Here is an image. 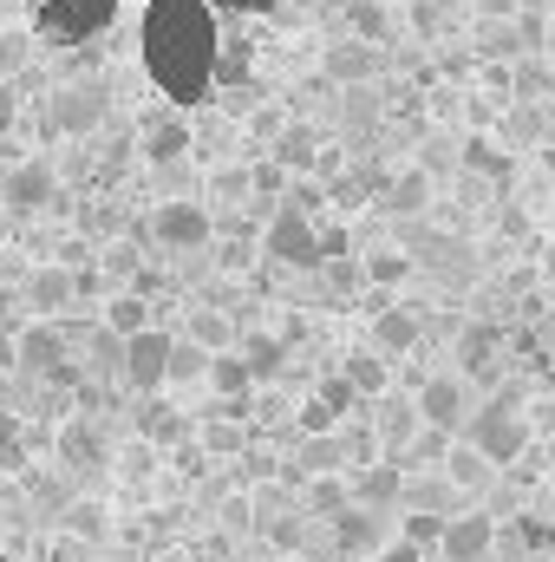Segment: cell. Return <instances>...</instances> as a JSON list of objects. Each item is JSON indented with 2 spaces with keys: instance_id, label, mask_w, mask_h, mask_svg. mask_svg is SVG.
<instances>
[{
  "instance_id": "cell-1",
  "label": "cell",
  "mask_w": 555,
  "mask_h": 562,
  "mask_svg": "<svg viewBox=\"0 0 555 562\" xmlns=\"http://www.w3.org/2000/svg\"><path fill=\"white\" fill-rule=\"evenodd\" d=\"M138 53L150 86L170 105H203L216 92V53H223V20L209 0H150L138 26Z\"/></svg>"
},
{
  "instance_id": "cell-2",
  "label": "cell",
  "mask_w": 555,
  "mask_h": 562,
  "mask_svg": "<svg viewBox=\"0 0 555 562\" xmlns=\"http://www.w3.org/2000/svg\"><path fill=\"white\" fill-rule=\"evenodd\" d=\"M112 20H118V0H39L33 7V40L72 53V46H92L99 33H112Z\"/></svg>"
},
{
  "instance_id": "cell-3",
  "label": "cell",
  "mask_w": 555,
  "mask_h": 562,
  "mask_svg": "<svg viewBox=\"0 0 555 562\" xmlns=\"http://www.w3.org/2000/svg\"><path fill=\"white\" fill-rule=\"evenodd\" d=\"M464 438H471V451H477L484 464H517V458L530 451V425H523V413H517L510 400L477 406V413L464 419Z\"/></svg>"
},
{
  "instance_id": "cell-4",
  "label": "cell",
  "mask_w": 555,
  "mask_h": 562,
  "mask_svg": "<svg viewBox=\"0 0 555 562\" xmlns=\"http://www.w3.org/2000/svg\"><path fill=\"white\" fill-rule=\"evenodd\" d=\"M262 249H269L275 269H320V223L301 216L294 203H281L269 216V229H262Z\"/></svg>"
},
{
  "instance_id": "cell-5",
  "label": "cell",
  "mask_w": 555,
  "mask_h": 562,
  "mask_svg": "<svg viewBox=\"0 0 555 562\" xmlns=\"http://www.w3.org/2000/svg\"><path fill=\"white\" fill-rule=\"evenodd\" d=\"M170 347L177 340L163 327H138V334L118 340V373H125L132 393H163L170 386Z\"/></svg>"
},
{
  "instance_id": "cell-6",
  "label": "cell",
  "mask_w": 555,
  "mask_h": 562,
  "mask_svg": "<svg viewBox=\"0 0 555 562\" xmlns=\"http://www.w3.org/2000/svg\"><path fill=\"white\" fill-rule=\"evenodd\" d=\"M150 236H157L170 256H196V249H209V236H216V216H209L203 203L177 196V203H157V216H150Z\"/></svg>"
},
{
  "instance_id": "cell-7",
  "label": "cell",
  "mask_w": 555,
  "mask_h": 562,
  "mask_svg": "<svg viewBox=\"0 0 555 562\" xmlns=\"http://www.w3.org/2000/svg\"><path fill=\"white\" fill-rule=\"evenodd\" d=\"M412 413H418L424 431H457V425L471 419V393H464L457 373H431V380H418Z\"/></svg>"
},
{
  "instance_id": "cell-8",
  "label": "cell",
  "mask_w": 555,
  "mask_h": 562,
  "mask_svg": "<svg viewBox=\"0 0 555 562\" xmlns=\"http://www.w3.org/2000/svg\"><path fill=\"white\" fill-rule=\"evenodd\" d=\"M0 203H7L13 216H46V210L59 203V170H53V164H39V157L13 164V170H7V183H0Z\"/></svg>"
},
{
  "instance_id": "cell-9",
  "label": "cell",
  "mask_w": 555,
  "mask_h": 562,
  "mask_svg": "<svg viewBox=\"0 0 555 562\" xmlns=\"http://www.w3.org/2000/svg\"><path fill=\"white\" fill-rule=\"evenodd\" d=\"M438 550H444V562H490V550H497V517H484V510L444 517Z\"/></svg>"
},
{
  "instance_id": "cell-10",
  "label": "cell",
  "mask_w": 555,
  "mask_h": 562,
  "mask_svg": "<svg viewBox=\"0 0 555 562\" xmlns=\"http://www.w3.org/2000/svg\"><path fill=\"white\" fill-rule=\"evenodd\" d=\"M13 367H26V373H39V380H59V373H66V334H59L53 321L20 327V334H13Z\"/></svg>"
},
{
  "instance_id": "cell-11",
  "label": "cell",
  "mask_w": 555,
  "mask_h": 562,
  "mask_svg": "<svg viewBox=\"0 0 555 562\" xmlns=\"http://www.w3.org/2000/svg\"><path fill=\"white\" fill-rule=\"evenodd\" d=\"M53 458H59L66 471H105V464H112V438L92 419H66L59 438H53Z\"/></svg>"
},
{
  "instance_id": "cell-12",
  "label": "cell",
  "mask_w": 555,
  "mask_h": 562,
  "mask_svg": "<svg viewBox=\"0 0 555 562\" xmlns=\"http://www.w3.org/2000/svg\"><path fill=\"white\" fill-rule=\"evenodd\" d=\"M138 150H144V164H177L183 150H190V125L177 119V112H157V119H144V132H138Z\"/></svg>"
},
{
  "instance_id": "cell-13",
  "label": "cell",
  "mask_w": 555,
  "mask_h": 562,
  "mask_svg": "<svg viewBox=\"0 0 555 562\" xmlns=\"http://www.w3.org/2000/svg\"><path fill=\"white\" fill-rule=\"evenodd\" d=\"M418 340H424V327H418L412 307H373V353L399 360V353H412Z\"/></svg>"
},
{
  "instance_id": "cell-14",
  "label": "cell",
  "mask_w": 555,
  "mask_h": 562,
  "mask_svg": "<svg viewBox=\"0 0 555 562\" xmlns=\"http://www.w3.org/2000/svg\"><path fill=\"white\" fill-rule=\"evenodd\" d=\"M333 543H340V557L366 562L380 550V510H366V504H347L340 517H333Z\"/></svg>"
},
{
  "instance_id": "cell-15",
  "label": "cell",
  "mask_w": 555,
  "mask_h": 562,
  "mask_svg": "<svg viewBox=\"0 0 555 562\" xmlns=\"http://www.w3.org/2000/svg\"><path fill=\"white\" fill-rule=\"evenodd\" d=\"M53 132H92L99 119H105V92L99 86H72V92H59L53 99Z\"/></svg>"
},
{
  "instance_id": "cell-16",
  "label": "cell",
  "mask_w": 555,
  "mask_h": 562,
  "mask_svg": "<svg viewBox=\"0 0 555 562\" xmlns=\"http://www.w3.org/2000/svg\"><path fill=\"white\" fill-rule=\"evenodd\" d=\"M353 406H360V393H353V386H347V380L333 373L327 386H314V400H307V413H301V425H307V431H333V425L347 419Z\"/></svg>"
},
{
  "instance_id": "cell-17",
  "label": "cell",
  "mask_w": 555,
  "mask_h": 562,
  "mask_svg": "<svg viewBox=\"0 0 555 562\" xmlns=\"http://www.w3.org/2000/svg\"><path fill=\"white\" fill-rule=\"evenodd\" d=\"M497 353H503V334H497L490 321H477V327H464V334H457V367H464V373L497 367Z\"/></svg>"
},
{
  "instance_id": "cell-18",
  "label": "cell",
  "mask_w": 555,
  "mask_h": 562,
  "mask_svg": "<svg viewBox=\"0 0 555 562\" xmlns=\"http://www.w3.org/2000/svg\"><path fill=\"white\" fill-rule=\"evenodd\" d=\"M203 380H209V393H216V400H249V393H256V380H249L242 353H209Z\"/></svg>"
},
{
  "instance_id": "cell-19",
  "label": "cell",
  "mask_w": 555,
  "mask_h": 562,
  "mask_svg": "<svg viewBox=\"0 0 555 562\" xmlns=\"http://www.w3.org/2000/svg\"><path fill=\"white\" fill-rule=\"evenodd\" d=\"M340 380H347L360 400H380V393H386V353H373V347L347 353V360H340Z\"/></svg>"
},
{
  "instance_id": "cell-20",
  "label": "cell",
  "mask_w": 555,
  "mask_h": 562,
  "mask_svg": "<svg viewBox=\"0 0 555 562\" xmlns=\"http://www.w3.org/2000/svg\"><path fill=\"white\" fill-rule=\"evenodd\" d=\"M242 367H249L256 386L275 380L281 367H287V340H275V334H249V340H242Z\"/></svg>"
},
{
  "instance_id": "cell-21",
  "label": "cell",
  "mask_w": 555,
  "mask_h": 562,
  "mask_svg": "<svg viewBox=\"0 0 555 562\" xmlns=\"http://www.w3.org/2000/svg\"><path fill=\"white\" fill-rule=\"evenodd\" d=\"M275 164L281 170H314L320 164V138H314V125H287L275 138Z\"/></svg>"
},
{
  "instance_id": "cell-22",
  "label": "cell",
  "mask_w": 555,
  "mask_h": 562,
  "mask_svg": "<svg viewBox=\"0 0 555 562\" xmlns=\"http://www.w3.org/2000/svg\"><path fill=\"white\" fill-rule=\"evenodd\" d=\"M138 327H150V301H144V294H112V301H105V334L125 340V334H138Z\"/></svg>"
},
{
  "instance_id": "cell-23",
  "label": "cell",
  "mask_w": 555,
  "mask_h": 562,
  "mask_svg": "<svg viewBox=\"0 0 555 562\" xmlns=\"http://www.w3.org/2000/svg\"><path fill=\"white\" fill-rule=\"evenodd\" d=\"M393 497H399V471H393V464H373V471L353 484V504H366V510H386Z\"/></svg>"
},
{
  "instance_id": "cell-24",
  "label": "cell",
  "mask_w": 555,
  "mask_h": 562,
  "mask_svg": "<svg viewBox=\"0 0 555 562\" xmlns=\"http://www.w3.org/2000/svg\"><path fill=\"white\" fill-rule=\"evenodd\" d=\"M347 504H353V491H347V477H333V471H327V477H314V491H307V510H314L320 524H333V517H340Z\"/></svg>"
},
{
  "instance_id": "cell-25",
  "label": "cell",
  "mask_w": 555,
  "mask_h": 562,
  "mask_svg": "<svg viewBox=\"0 0 555 562\" xmlns=\"http://www.w3.org/2000/svg\"><path fill=\"white\" fill-rule=\"evenodd\" d=\"M72 288H79V281L66 276V269H39V276L26 281V301L46 314V307H66V301H72Z\"/></svg>"
},
{
  "instance_id": "cell-26",
  "label": "cell",
  "mask_w": 555,
  "mask_h": 562,
  "mask_svg": "<svg viewBox=\"0 0 555 562\" xmlns=\"http://www.w3.org/2000/svg\"><path fill=\"white\" fill-rule=\"evenodd\" d=\"M327 72H333V79H366V72H373V46H366V40L333 46V53H327Z\"/></svg>"
},
{
  "instance_id": "cell-27",
  "label": "cell",
  "mask_w": 555,
  "mask_h": 562,
  "mask_svg": "<svg viewBox=\"0 0 555 562\" xmlns=\"http://www.w3.org/2000/svg\"><path fill=\"white\" fill-rule=\"evenodd\" d=\"M510 550H523V557H543V550H555V524H543V517H523V524L510 530Z\"/></svg>"
},
{
  "instance_id": "cell-28",
  "label": "cell",
  "mask_w": 555,
  "mask_h": 562,
  "mask_svg": "<svg viewBox=\"0 0 555 562\" xmlns=\"http://www.w3.org/2000/svg\"><path fill=\"white\" fill-rule=\"evenodd\" d=\"M424 196H431V183H424V170H406L393 190H386V203L399 210V216H412V210H424Z\"/></svg>"
},
{
  "instance_id": "cell-29",
  "label": "cell",
  "mask_w": 555,
  "mask_h": 562,
  "mask_svg": "<svg viewBox=\"0 0 555 562\" xmlns=\"http://www.w3.org/2000/svg\"><path fill=\"white\" fill-rule=\"evenodd\" d=\"M412 431H418L412 400H393V406H386V419H380V438H386V445H406Z\"/></svg>"
},
{
  "instance_id": "cell-30",
  "label": "cell",
  "mask_w": 555,
  "mask_h": 562,
  "mask_svg": "<svg viewBox=\"0 0 555 562\" xmlns=\"http://www.w3.org/2000/svg\"><path fill=\"white\" fill-rule=\"evenodd\" d=\"M438 537H444V517H438V510H412V517H406V543H412V550H438Z\"/></svg>"
},
{
  "instance_id": "cell-31",
  "label": "cell",
  "mask_w": 555,
  "mask_h": 562,
  "mask_svg": "<svg viewBox=\"0 0 555 562\" xmlns=\"http://www.w3.org/2000/svg\"><path fill=\"white\" fill-rule=\"evenodd\" d=\"M353 33L373 46V40H386V7L380 0H353Z\"/></svg>"
},
{
  "instance_id": "cell-32",
  "label": "cell",
  "mask_w": 555,
  "mask_h": 562,
  "mask_svg": "<svg viewBox=\"0 0 555 562\" xmlns=\"http://www.w3.org/2000/svg\"><path fill=\"white\" fill-rule=\"evenodd\" d=\"M203 367H209V353H203V347H190V340H177V347H170V380H203Z\"/></svg>"
},
{
  "instance_id": "cell-33",
  "label": "cell",
  "mask_w": 555,
  "mask_h": 562,
  "mask_svg": "<svg viewBox=\"0 0 555 562\" xmlns=\"http://www.w3.org/2000/svg\"><path fill=\"white\" fill-rule=\"evenodd\" d=\"M66 530L86 537V543H99V537H105V510H99V504H72V510H66Z\"/></svg>"
},
{
  "instance_id": "cell-34",
  "label": "cell",
  "mask_w": 555,
  "mask_h": 562,
  "mask_svg": "<svg viewBox=\"0 0 555 562\" xmlns=\"http://www.w3.org/2000/svg\"><path fill=\"white\" fill-rule=\"evenodd\" d=\"M406 276H412V256H366V281H380V288H399Z\"/></svg>"
},
{
  "instance_id": "cell-35",
  "label": "cell",
  "mask_w": 555,
  "mask_h": 562,
  "mask_svg": "<svg viewBox=\"0 0 555 562\" xmlns=\"http://www.w3.org/2000/svg\"><path fill=\"white\" fill-rule=\"evenodd\" d=\"M26 464V438H20V419H0V471H20Z\"/></svg>"
},
{
  "instance_id": "cell-36",
  "label": "cell",
  "mask_w": 555,
  "mask_h": 562,
  "mask_svg": "<svg viewBox=\"0 0 555 562\" xmlns=\"http://www.w3.org/2000/svg\"><path fill=\"white\" fill-rule=\"evenodd\" d=\"M281 0H209L216 20H256V13H275Z\"/></svg>"
},
{
  "instance_id": "cell-37",
  "label": "cell",
  "mask_w": 555,
  "mask_h": 562,
  "mask_svg": "<svg viewBox=\"0 0 555 562\" xmlns=\"http://www.w3.org/2000/svg\"><path fill=\"white\" fill-rule=\"evenodd\" d=\"M347 249H353V243H347V229H340V223H327V229H320V269H327V262H347Z\"/></svg>"
},
{
  "instance_id": "cell-38",
  "label": "cell",
  "mask_w": 555,
  "mask_h": 562,
  "mask_svg": "<svg viewBox=\"0 0 555 562\" xmlns=\"http://www.w3.org/2000/svg\"><path fill=\"white\" fill-rule=\"evenodd\" d=\"M484 471H490V464H484L477 451H457V458H451V477H457V484H471V477H484Z\"/></svg>"
},
{
  "instance_id": "cell-39",
  "label": "cell",
  "mask_w": 555,
  "mask_h": 562,
  "mask_svg": "<svg viewBox=\"0 0 555 562\" xmlns=\"http://www.w3.org/2000/svg\"><path fill=\"white\" fill-rule=\"evenodd\" d=\"M366 562H424V550H412V543H393V550H373Z\"/></svg>"
},
{
  "instance_id": "cell-40",
  "label": "cell",
  "mask_w": 555,
  "mask_h": 562,
  "mask_svg": "<svg viewBox=\"0 0 555 562\" xmlns=\"http://www.w3.org/2000/svg\"><path fill=\"white\" fill-rule=\"evenodd\" d=\"M20 59H26V40H0V79H7Z\"/></svg>"
},
{
  "instance_id": "cell-41",
  "label": "cell",
  "mask_w": 555,
  "mask_h": 562,
  "mask_svg": "<svg viewBox=\"0 0 555 562\" xmlns=\"http://www.w3.org/2000/svg\"><path fill=\"white\" fill-rule=\"evenodd\" d=\"M13 125V86H0V132Z\"/></svg>"
},
{
  "instance_id": "cell-42",
  "label": "cell",
  "mask_w": 555,
  "mask_h": 562,
  "mask_svg": "<svg viewBox=\"0 0 555 562\" xmlns=\"http://www.w3.org/2000/svg\"><path fill=\"white\" fill-rule=\"evenodd\" d=\"M0 367H13V334L0 327Z\"/></svg>"
},
{
  "instance_id": "cell-43",
  "label": "cell",
  "mask_w": 555,
  "mask_h": 562,
  "mask_svg": "<svg viewBox=\"0 0 555 562\" xmlns=\"http://www.w3.org/2000/svg\"><path fill=\"white\" fill-rule=\"evenodd\" d=\"M0 562H13V550H7V543H0Z\"/></svg>"
}]
</instances>
